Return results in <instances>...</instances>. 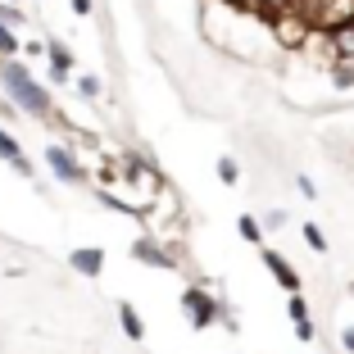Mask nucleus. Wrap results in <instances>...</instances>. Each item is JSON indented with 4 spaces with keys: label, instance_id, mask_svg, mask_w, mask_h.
Returning a JSON list of instances; mask_svg holds the SVG:
<instances>
[{
    "label": "nucleus",
    "instance_id": "aec40b11",
    "mask_svg": "<svg viewBox=\"0 0 354 354\" xmlns=\"http://www.w3.org/2000/svg\"><path fill=\"white\" fill-rule=\"evenodd\" d=\"M10 118H19V114H14V104L5 100V95H0V123H10Z\"/></svg>",
    "mask_w": 354,
    "mask_h": 354
},
{
    "label": "nucleus",
    "instance_id": "f03ea898",
    "mask_svg": "<svg viewBox=\"0 0 354 354\" xmlns=\"http://www.w3.org/2000/svg\"><path fill=\"white\" fill-rule=\"evenodd\" d=\"M46 168H50L59 182H68V187H82L86 182V168L77 164V155L64 146V141H50V146H46Z\"/></svg>",
    "mask_w": 354,
    "mask_h": 354
},
{
    "label": "nucleus",
    "instance_id": "412c9836",
    "mask_svg": "<svg viewBox=\"0 0 354 354\" xmlns=\"http://www.w3.org/2000/svg\"><path fill=\"white\" fill-rule=\"evenodd\" d=\"M341 345H345V350L354 354V327H345V332H341Z\"/></svg>",
    "mask_w": 354,
    "mask_h": 354
},
{
    "label": "nucleus",
    "instance_id": "0eeeda50",
    "mask_svg": "<svg viewBox=\"0 0 354 354\" xmlns=\"http://www.w3.org/2000/svg\"><path fill=\"white\" fill-rule=\"evenodd\" d=\"M68 268L82 272V277H100V272H104V250H95V245H82V250L68 254Z\"/></svg>",
    "mask_w": 354,
    "mask_h": 354
},
{
    "label": "nucleus",
    "instance_id": "9b49d317",
    "mask_svg": "<svg viewBox=\"0 0 354 354\" xmlns=\"http://www.w3.org/2000/svg\"><path fill=\"white\" fill-rule=\"evenodd\" d=\"M23 155V146H19V136L10 132V127H0V159H5V164H14V159Z\"/></svg>",
    "mask_w": 354,
    "mask_h": 354
},
{
    "label": "nucleus",
    "instance_id": "2eb2a0df",
    "mask_svg": "<svg viewBox=\"0 0 354 354\" xmlns=\"http://www.w3.org/2000/svg\"><path fill=\"white\" fill-rule=\"evenodd\" d=\"M236 232L250 241V245H259V241H263V232H259V223H254V218H236Z\"/></svg>",
    "mask_w": 354,
    "mask_h": 354
},
{
    "label": "nucleus",
    "instance_id": "4468645a",
    "mask_svg": "<svg viewBox=\"0 0 354 354\" xmlns=\"http://www.w3.org/2000/svg\"><path fill=\"white\" fill-rule=\"evenodd\" d=\"M0 23H5V28H23L28 19H23L19 5H10V0H5V5H0Z\"/></svg>",
    "mask_w": 354,
    "mask_h": 354
},
{
    "label": "nucleus",
    "instance_id": "9d476101",
    "mask_svg": "<svg viewBox=\"0 0 354 354\" xmlns=\"http://www.w3.org/2000/svg\"><path fill=\"white\" fill-rule=\"evenodd\" d=\"M19 46H23V37L0 23V59H19Z\"/></svg>",
    "mask_w": 354,
    "mask_h": 354
},
{
    "label": "nucleus",
    "instance_id": "f3484780",
    "mask_svg": "<svg viewBox=\"0 0 354 354\" xmlns=\"http://www.w3.org/2000/svg\"><path fill=\"white\" fill-rule=\"evenodd\" d=\"M77 95L82 100H100V82L95 77H77Z\"/></svg>",
    "mask_w": 354,
    "mask_h": 354
},
{
    "label": "nucleus",
    "instance_id": "7ed1b4c3",
    "mask_svg": "<svg viewBox=\"0 0 354 354\" xmlns=\"http://www.w3.org/2000/svg\"><path fill=\"white\" fill-rule=\"evenodd\" d=\"M182 309H187L196 332H205L209 323H218V300H214L205 286H187V291H182Z\"/></svg>",
    "mask_w": 354,
    "mask_h": 354
},
{
    "label": "nucleus",
    "instance_id": "5701e85b",
    "mask_svg": "<svg viewBox=\"0 0 354 354\" xmlns=\"http://www.w3.org/2000/svg\"><path fill=\"white\" fill-rule=\"evenodd\" d=\"M10 5H19V0H10Z\"/></svg>",
    "mask_w": 354,
    "mask_h": 354
},
{
    "label": "nucleus",
    "instance_id": "6ab92c4d",
    "mask_svg": "<svg viewBox=\"0 0 354 354\" xmlns=\"http://www.w3.org/2000/svg\"><path fill=\"white\" fill-rule=\"evenodd\" d=\"M295 187H300V196H309V200H313V196H318V187H313L309 177H295Z\"/></svg>",
    "mask_w": 354,
    "mask_h": 354
},
{
    "label": "nucleus",
    "instance_id": "1a4fd4ad",
    "mask_svg": "<svg viewBox=\"0 0 354 354\" xmlns=\"http://www.w3.org/2000/svg\"><path fill=\"white\" fill-rule=\"evenodd\" d=\"M118 323H123V332H127V341H141V336H146V323H141V313L132 309V304H118Z\"/></svg>",
    "mask_w": 354,
    "mask_h": 354
},
{
    "label": "nucleus",
    "instance_id": "20e7f679",
    "mask_svg": "<svg viewBox=\"0 0 354 354\" xmlns=\"http://www.w3.org/2000/svg\"><path fill=\"white\" fill-rule=\"evenodd\" d=\"M46 59H50V82L55 86H64V82H73V50L64 41H46Z\"/></svg>",
    "mask_w": 354,
    "mask_h": 354
},
{
    "label": "nucleus",
    "instance_id": "6e6552de",
    "mask_svg": "<svg viewBox=\"0 0 354 354\" xmlns=\"http://www.w3.org/2000/svg\"><path fill=\"white\" fill-rule=\"evenodd\" d=\"M286 313H291V323H295V336H300V341H313V336H318V327H313V318H309V304H304V295H300V291L291 295V304H286Z\"/></svg>",
    "mask_w": 354,
    "mask_h": 354
},
{
    "label": "nucleus",
    "instance_id": "a211bd4d",
    "mask_svg": "<svg viewBox=\"0 0 354 354\" xmlns=\"http://www.w3.org/2000/svg\"><path fill=\"white\" fill-rule=\"evenodd\" d=\"M10 168H14L19 177H37V168H32V159H28V155H19V159H14Z\"/></svg>",
    "mask_w": 354,
    "mask_h": 354
},
{
    "label": "nucleus",
    "instance_id": "f8f14e48",
    "mask_svg": "<svg viewBox=\"0 0 354 354\" xmlns=\"http://www.w3.org/2000/svg\"><path fill=\"white\" fill-rule=\"evenodd\" d=\"M218 182H223V187H236V182H241V168H236V159H232V155L218 159Z\"/></svg>",
    "mask_w": 354,
    "mask_h": 354
},
{
    "label": "nucleus",
    "instance_id": "423d86ee",
    "mask_svg": "<svg viewBox=\"0 0 354 354\" xmlns=\"http://www.w3.org/2000/svg\"><path fill=\"white\" fill-rule=\"evenodd\" d=\"M259 259H263V268H268V272H272V277H277V281H281V286H286V291H291V295L300 291V272H295L291 263L281 259L277 250H259Z\"/></svg>",
    "mask_w": 354,
    "mask_h": 354
},
{
    "label": "nucleus",
    "instance_id": "dca6fc26",
    "mask_svg": "<svg viewBox=\"0 0 354 354\" xmlns=\"http://www.w3.org/2000/svg\"><path fill=\"white\" fill-rule=\"evenodd\" d=\"M332 82H336V86H354V64L341 59V64L332 68Z\"/></svg>",
    "mask_w": 354,
    "mask_h": 354
},
{
    "label": "nucleus",
    "instance_id": "ddd939ff",
    "mask_svg": "<svg viewBox=\"0 0 354 354\" xmlns=\"http://www.w3.org/2000/svg\"><path fill=\"white\" fill-rule=\"evenodd\" d=\"M304 241H309L313 254H327V236H323V227H318V223H304Z\"/></svg>",
    "mask_w": 354,
    "mask_h": 354
},
{
    "label": "nucleus",
    "instance_id": "4be33fe9",
    "mask_svg": "<svg viewBox=\"0 0 354 354\" xmlns=\"http://www.w3.org/2000/svg\"><path fill=\"white\" fill-rule=\"evenodd\" d=\"M73 14H91V0H73Z\"/></svg>",
    "mask_w": 354,
    "mask_h": 354
},
{
    "label": "nucleus",
    "instance_id": "f257e3e1",
    "mask_svg": "<svg viewBox=\"0 0 354 354\" xmlns=\"http://www.w3.org/2000/svg\"><path fill=\"white\" fill-rule=\"evenodd\" d=\"M0 95L14 104V114H28V118H37V123H50L55 118L50 91L37 82V73H32L23 59H0Z\"/></svg>",
    "mask_w": 354,
    "mask_h": 354
},
{
    "label": "nucleus",
    "instance_id": "39448f33",
    "mask_svg": "<svg viewBox=\"0 0 354 354\" xmlns=\"http://www.w3.org/2000/svg\"><path fill=\"white\" fill-rule=\"evenodd\" d=\"M132 259L136 263H150V268H168V272L177 268V254H168L164 245H159V241H150V236H141L132 245Z\"/></svg>",
    "mask_w": 354,
    "mask_h": 354
}]
</instances>
